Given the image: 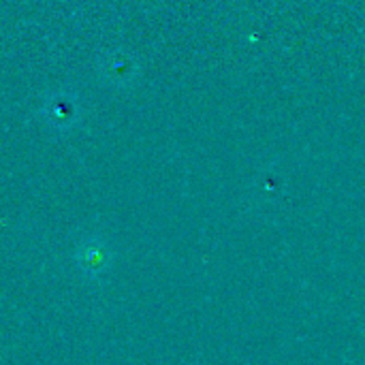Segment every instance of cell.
Returning <instances> with one entry per match:
<instances>
[{"mask_svg": "<svg viewBox=\"0 0 365 365\" xmlns=\"http://www.w3.org/2000/svg\"><path fill=\"white\" fill-rule=\"evenodd\" d=\"M75 113H77V107L66 96H62L60 101H51V105H49V118H51V122L68 124L71 120H75Z\"/></svg>", "mask_w": 365, "mask_h": 365, "instance_id": "cell-1", "label": "cell"}]
</instances>
